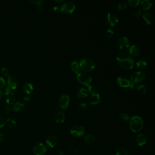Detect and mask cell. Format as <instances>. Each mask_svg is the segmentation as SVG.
<instances>
[{"label": "cell", "instance_id": "obj_1", "mask_svg": "<svg viewBox=\"0 0 155 155\" xmlns=\"http://www.w3.org/2000/svg\"><path fill=\"white\" fill-rule=\"evenodd\" d=\"M116 60L120 67L124 69H131L135 65V60L129 52L119 53L116 57Z\"/></svg>", "mask_w": 155, "mask_h": 155}, {"label": "cell", "instance_id": "obj_2", "mask_svg": "<svg viewBox=\"0 0 155 155\" xmlns=\"http://www.w3.org/2000/svg\"><path fill=\"white\" fill-rule=\"evenodd\" d=\"M143 127V122L142 119L138 116H133L131 117L130 123V127L131 131L135 133L140 131Z\"/></svg>", "mask_w": 155, "mask_h": 155}, {"label": "cell", "instance_id": "obj_3", "mask_svg": "<svg viewBox=\"0 0 155 155\" xmlns=\"http://www.w3.org/2000/svg\"><path fill=\"white\" fill-rule=\"evenodd\" d=\"M79 67L86 72H90L92 71L95 67L93 61L88 57H84L81 60L79 64Z\"/></svg>", "mask_w": 155, "mask_h": 155}, {"label": "cell", "instance_id": "obj_4", "mask_svg": "<svg viewBox=\"0 0 155 155\" xmlns=\"http://www.w3.org/2000/svg\"><path fill=\"white\" fill-rule=\"evenodd\" d=\"M77 79L81 84L88 86L90 85L91 82V78L89 74L86 73L80 72L79 74H77Z\"/></svg>", "mask_w": 155, "mask_h": 155}, {"label": "cell", "instance_id": "obj_5", "mask_svg": "<svg viewBox=\"0 0 155 155\" xmlns=\"http://www.w3.org/2000/svg\"><path fill=\"white\" fill-rule=\"evenodd\" d=\"M76 6L73 2L68 1L65 3L64 4L62 5L60 7L61 12L64 14H71L75 10Z\"/></svg>", "mask_w": 155, "mask_h": 155}, {"label": "cell", "instance_id": "obj_6", "mask_svg": "<svg viewBox=\"0 0 155 155\" xmlns=\"http://www.w3.org/2000/svg\"><path fill=\"white\" fill-rule=\"evenodd\" d=\"M70 133L76 137H80L85 133V129L81 125H74L70 129Z\"/></svg>", "mask_w": 155, "mask_h": 155}, {"label": "cell", "instance_id": "obj_7", "mask_svg": "<svg viewBox=\"0 0 155 155\" xmlns=\"http://www.w3.org/2000/svg\"><path fill=\"white\" fill-rule=\"evenodd\" d=\"M117 45L119 49L125 50L130 47V42L127 37H122L118 39Z\"/></svg>", "mask_w": 155, "mask_h": 155}, {"label": "cell", "instance_id": "obj_8", "mask_svg": "<svg viewBox=\"0 0 155 155\" xmlns=\"http://www.w3.org/2000/svg\"><path fill=\"white\" fill-rule=\"evenodd\" d=\"M70 102V97L66 95H64L61 96L58 101V104L62 110H66L69 106Z\"/></svg>", "mask_w": 155, "mask_h": 155}, {"label": "cell", "instance_id": "obj_9", "mask_svg": "<svg viewBox=\"0 0 155 155\" xmlns=\"http://www.w3.org/2000/svg\"><path fill=\"white\" fill-rule=\"evenodd\" d=\"M145 77H146L145 73L141 71L136 72L132 74V75L131 76V81L135 84L139 83L143 81V80L145 79Z\"/></svg>", "mask_w": 155, "mask_h": 155}, {"label": "cell", "instance_id": "obj_10", "mask_svg": "<svg viewBox=\"0 0 155 155\" xmlns=\"http://www.w3.org/2000/svg\"><path fill=\"white\" fill-rule=\"evenodd\" d=\"M106 22L109 26L111 27H113L116 24H117L118 22V18L112 12H109L107 15Z\"/></svg>", "mask_w": 155, "mask_h": 155}, {"label": "cell", "instance_id": "obj_11", "mask_svg": "<svg viewBox=\"0 0 155 155\" xmlns=\"http://www.w3.org/2000/svg\"><path fill=\"white\" fill-rule=\"evenodd\" d=\"M33 152L36 155H44L47 152V148L43 143H39L34 146Z\"/></svg>", "mask_w": 155, "mask_h": 155}, {"label": "cell", "instance_id": "obj_12", "mask_svg": "<svg viewBox=\"0 0 155 155\" xmlns=\"http://www.w3.org/2000/svg\"><path fill=\"white\" fill-rule=\"evenodd\" d=\"M117 84L121 87L127 88L130 87L131 81L130 80L124 76H119L116 80Z\"/></svg>", "mask_w": 155, "mask_h": 155}, {"label": "cell", "instance_id": "obj_13", "mask_svg": "<svg viewBox=\"0 0 155 155\" xmlns=\"http://www.w3.org/2000/svg\"><path fill=\"white\" fill-rule=\"evenodd\" d=\"M5 102H6L9 105L14 104L15 100H16L14 94L12 92H11V91L5 92Z\"/></svg>", "mask_w": 155, "mask_h": 155}, {"label": "cell", "instance_id": "obj_14", "mask_svg": "<svg viewBox=\"0 0 155 155\" xmlns=\"http://www.w3.org/2000/svg\"><path fill=\"white\" fill-rule=\"evenodd\" d=\"M8 87H9L11 90L16 89L17 86H18V82H17L16 79L14 76H9L7 79Z\"/></svg>", "mask_w": 155, "mask_h": 155}, {"label": "cell", "instance_id": "obj_15", "mask_svg": "<svg viewBox=\"0 0 155 155\" xmlns=\"http://www.w3.org/2000/svg\"><path fill=\"white\" fill-rule=\"evenodd\" d=\"M57 142H58V140H57L56 137L54 136H49L47 137L46 141H45L46 144L50 148L55 147L57 144Z\"/></svg>", "mask_w": 155, "mask_h": 155}, {"label": "cell", "instance_id": "obj_16", "mask_svg": "<svg viewBox=\"0 0 155 155\" xmlns=\"http://www.w3.org/2000/svg\"><path fill=\"white\" fill-rule=\"evenodd\" d=\"M101 101V97L99 94L95 93L91 96L89 99V102L91 105H96L99 104Z\"/></svg>", "mask_w": 155, "mask_h": 155}, {"label": "cell", "instance_id": "obj_17", "mask_svg": "<svg viewBox=\"0 0 155 155\" xmlns=\"http://www.w3.org/2000/svg\"><path fill=\"white\" fill-rule=\"evenodd\" d=\"M129 53L131 56H137L141 53V49L137 45H133L129 48Z\"/></svg>", "mask_w": 155, "mask_h": 155}, {"label": "cell", "instance_id": "obj_18", "mask_svg": "<svg viewBox=\"0 0 155 155\" xmlns=\"http://www.w3.org/2000/svg\"><path fill=\"white\" fill-rule=\"evenodd\" d=\"M136 143L137 146H143L146 143V136L143 134H139L136 137Z\"/></svg>", "mask_w": 155, "mask_h": 155}, {"label": "cell", "instance_id": "obj_19", "mask_svg": "<svg viewBox=\"0 0 155 155\" xmlns=\"http://www.w3.org/2000/svg\"><path fill=\"white\" fill-rule=\"evenodd\" d=\"M141 4L142 10H147L152 7L153 1L150 0H143L141 1Z\"/></svg>", "mask_w": 155, "mask_h": 155}, {"label": "cell", "instance_id": "obj_20", "mask_svg": "<svg viewBox=\"0 0 155 155\" xmlns=\"http://www.w3.org/2000/svg\"><path fill=\"white\" fill-rule=\"evenodd\" d=\"M143 19L144 20V21L146 22V23L148 25H150L153 23V17L152 15L149 13V12H146L145 14H143Z\"/></svg>", "mask_w": 155, "mask_h": 155}, {"label": "cell", "instance_id": "obj_21", "mask_svg": "<svg viewBox=\"0 0 155 155\" xmlns=\"http://www.w3.org/2000/svg\"><path fill=\"white\" fill-rule=\"evenodd\" d=\"M25 106L23 103H21L20 102H16L14 104L12 107V110L15 112H18L22 111L24 108Z\"/></svg>", "mask_w": 155, "mask_h": 155}, {"label": "cell", "instance_id": "obj_22", "mask_svg": "<svg viewBox=\"0 0 155 155\" xmlns=\"http://www.w3.org/2000/svg\"><path fill=\"white\" fill-rule=\"evenodd\" d=\"M65 114L62 112H59L55 114V121L58 123H62L65 120Z\"/></svg>", "mask_w": 155, "mask_h": 155}, {"label": "cell", "instance_id": "obj_23", "mask_svg": "<svg viewBox=\"0 0 155 155\" xmlns=\"http://www.w3.org/2000/svg\"><path fill=\"white\" fill-rule=\"evenodd\" d=\"M23 90L26 93L27 95H30L33 92L34 90L33 85L31 83H27L23 86Z\"/></svg>", "mask_w": 155, "mask_h": 155}, {"label": "cell", "instance_id": "obj_24", "mask_svg": "<svg viewBox=\"0 0 155 155\" xmlns=\"http://www.w3.org/2000/svg\"><path fill=\"white\" fill-rule=\"evenodd\" d=\"M70 66H71L72 72L75 73L77 74L80 73V71H81V70H80V67H79V66L77 61H72L71 62Z\"/></svg>", "mask_w": 155, "mask_h": 155}, {"label": "cell", "instance_id": "obj_25", "mask_svg": "<svg viewBox=\"0 0 155 155\" xmlns=\"http://www.w3.org/2000/svg\"><path fill=\"white\" fill-rule=\"evenodd\" d=\"M84 141L89 145H93L95 142V137L91 135H88L84 137Z\"/></svg>", "mask_w": 155, "mask_h": 155}, {"label": "cell", "instance_id": "obj_26", "mask_svg": "<svg viewBox=\"0 0 155 155\" xmlns=\"http://www.w3.org/2000/svg\"><path fill=\"white\" fill-rule=\"evenodd\" d=\"M88 96V91L84 88H81L78 91V97L79 99L85 98Z\"/></svg>", "mask_w": 155, "mask_h": 155}, {"label": "cell", "instance_id": "obj_27", "mask_svg": "<svg viewBox=\"0 0 155 155\" xmlns=\"http://www.w3.org/2000/svg\"><path fill=\"white\" fill-rule=\"evenodd\" d=\"M136 66L140 69H143L147 67V62L143 60H140L136 62Z\"/></svg>", "mask_w": 155, "mask_h": 155}, {"label": "cell", "instance_id": "obj_28", "mask_svg": "<svg viewBox=\"0 0 155 155\" xmlns=\"http://www.w3.org/2000/svg\"><path fill=\"white\" fill-rule=\"evenodd\" d=\"M137 91L138 92L139 94H145L147 91L146 87L144 85H139L137 86L136 87Z\"/></svg>", "mask_w": 155, "mask_h": 155}, {"label": "cell", "instance_id": "obj_29", "mask_svg": "<svg viewBox=\"0 0 155 155\" xmlns=\"http://www.w3.org/2000/svg\"><path fill=\"white\" fill-rule=\"evenodd\" d=\"M16 124V123L15 120L13 119H8L6 120V122H5V125H7V126L10 127H14V126Z\"/></svg>", "mask_w": 155, "mask_h": 155}, {"label": "cell", "instance_id": "obj_30", "mask_svg": "<svg viewBox=\"0 0 155 155\" xmlns=\"http://www.w3.org/2000/svg\"><path fill=\"white\" fill-rule=\"evenodd\" d=\"M116 155H128V152L124 148H120L116 152Z\"/></svg>", "mask_w": 155, "mask_h": 155}, {"label": "cell", "instance_id": "obj_31", "mask_svg": "<svg viewBox=\"0 0 155 155\" xmlns=\"http://www.w3.org/2000/svg\"><path fill=\"white\" fill-rule=\"evenodd\" d=\"M119 118L120 119H121L123 122H127L128 121V120H129V116L128 115V114L127 113H120V115H119Z\"/></svg>", "mask_w": 155, "mask_h": 155}, {"label": "cell", "instance_id": "obj_32", "mask_svg": "<svg viewBox=\"0 0 155 155\" xmlns=\"http://www.w3.org/2000/svg\"><path fill=\"white\" fill-rule=\"evenodd\" d=\"M139 0H129L128 3L131 7H136L140 3Z\"/></svg>", "mask_w": 155, "mask_h": 155}, {"label": "cell", "instance_id": "obj_33", "mask_svg": "<svg viewBox=\"0 0 155 155\" xmlns=\"http://www.w3.org/2000/svg\"><path fill=\"white\" fill-rule=\"evenodd\" d=\"M141 10L139 9H135L133 12H132V15L135 17V18H138V17L141 15Z\"/></svg>", "mask_w": 155, "mask_h": 155}, {"label": "cell", "instance_id": "obj_34", "mask_svg": "<svg viewBox=\"0 0 155 155\" xmlns=\"http://www.w3.org/2000/svg\"><path fill=\"white\" fill-rule=\"evenodd\" d=\"M88 87H89L88 88L89 92H90L91 94L93 95V94L96 93L97 89L95 87V86H94V85H89Z\"/></svg>", "mask_w": 155, "mask_h": 155}, {"label": "cell", "instance_id": "obj_35", "mask_svg": "<svg viewBox=\"0 0 155 155\" xmlns=\"http://www.w3.org/2000/svg\"><path fill=\"white\" fill-rule=\"evenodd\" d=\"M127 3L125 2H120L118 4V9L119 10H125L126 8H127Z\"/></svg>", "mask_w": 155, "mask_h": 155}, {"label": "cell", "instance_id": "obj_36", "mask_svg": "<svg viewBox=\"0 0 155 155\" xmlns=\"http://www.w3.org/2000/svg\"><path fill=\"white\" fill-rule=\"evenodd\" d=\"M106 35L108 37V38H111L113 36V34H114V30L113 28H108V29L106 30Z\"/></svg>", "mask_w": 155, "mask_h": 155}, {"label": "cell", "instance_id": "obj_37", "mask_svg": "<svg viewBox=\"0 0 155 155\" xmlns=\"http://www.w3.org/2000/svg\"><path fill=\"white\" fill-rule=\"evenodd\" d=\"M1 74H3V75L6 76H9V70L7 68H5V67H3L1 68Z\"/></svg>", "mask_w": 155, "mask_h": 155}, {"label": "cell", "instance_id": "obj_38", "mask_svg": "<svg viewBox=\"0 0 155 155\" xmlns=\"http://www.w3.org/2000/svg\"><path fill=\"white\" fill-rule=\"evenodd\" d=\"M30 3L33 5H41L43 3L42 0H30Z\"/></svg>", "mask_w": 155, "mask_h": 155}, {"label": "cell", "instance_id": "obj_39", "mask_svg": "<svg viewBox=\"0 0 155 155\" xmlns=\"http://www.w3.org/2000/svg\"><path fill=\"white\" fill-rule=\"evenodd\" d=\"M79 108L80 110L83 111V110H85L87 108V104H86V103H84V102L81 103V104L79 105Z\"/></svg>", "mask_w": 155, "mask_h": 155}, {"label": "cell", "instance_id": "obj_40", "mask_svg": "<svg viewBox=\"0 0 155 155\" xmlns=\"http://www.w3.org/2000/svg\"><path fill=\"white\" fill-rule=\"evenodd\" d=\"M5 122H6V120H5L4 118L0 116V128H2L4 127L5 125Z\"/></svg>", "mask_w": 155, "mask_h": 155}, {"label": "cell", "instance_id": "obj_41", "mask_svg": "<svg viewBox=\"0 0 155 155\" xmlns=\"http://www.w3.org/2000/svg\"><path fill=\"white\" fill-rule=\"evenodd\" d=\"M5 84L6 83H5V79L2 77H0V88L4 87L5 85Z\"/></svg>", "mask_w": 155, "mask_h": 155}, {"label": "cell", "instance_id": "obj_42", "mask_svg": "<svg viewBox=\"0 0 155 155\" xmlns=\"http://www.w3.org/2000/svg\"><path fill=\"white\" fill-rule=\"evenodd\" d=\"M12 109V108H11L9 106H5V107H4V111L6 113H9Z\"/></svg>", "mask_w": 155, "mask_h": 155}, {"label": "cell", "instance_id": "obj_43", "mask_svg": "<svg viewBox=\"0 0 155 155\" xmlns=\"http://www.w3.org/2000/svg\"><path fill=\"white\" fill-rule=\"evenodd\" d=\"M38 10H39V12L40 13H42V12H44V8L41 6V5H39Z\"/></svg>", "mask_w": 155, "mask_h": 155}, {"label": "cell", "instance_id": "obj_44", "mask_svg": "<svg viewBox=\"0 0 155 155\" xmlns=\"http://www.w3.org/2000/svg\"><path fill=\"white\" fill-rule=\"evenodd\" d=\"M24 101H26V102H29L30 101V97H29V96H24Z\"/></svg>", "mask_w": 155, "mask_h": 155}, {"label": "cell", "instance_id": "obj_45", "mask_svg": "<svg viewBox=\"0 0 155 155\" xmlns=\"http://www.w3.org/2000/svg\"><path fill=\"white\" fill-rule=\"evenodd\" d=\"M4 140V135L3 133H0V142H3Z\"/></svg>", "mask_w": 155, "mask_h": 155}, {"label": "cell", "instance_id": "obj_46", "mask_svg": "<svg viewBox=\"0 0 155 155\" xmlns=\"http://www.w3.org/2000/svg\"><path fill=\"white\" fill-rule=\"evenodd\" d=\"M58 155H64V151H62L61 150H60L58 152Z\"/></svg>", "mask_w": 155, "mask_h": 155}, {"label": "cell", "instance_id": "obj_47", "mask_svg": "<svg viewBox=\"0 0 155 155\" xmlns=\"http://www.w3.org/2000/svg\"><path fill=\"white\" fill-rule=\"evenodd\" d=\"M135 83H133V82H131V81L130 85V87L131 89H133V88L135 87Z\"/></svg>", "mask_w": 155, "mask_h": 155}, {"label": "cell", "instance_id": "obj_48", "mask_svg": "<svg viewBox=\"0 0 155 155\" xmlns=\"http://www.w3.org/2000/svg\"><path fill=\"white\" fill-rule=\"evenodd\" d=\"M3 90L0 89V99H1L3 97Z\"/></svg>", "mask_w": 155, "mask_h": 155}, {"label": "cell", "instance_id": "obj_49", "mask_svg": "<svg viewBox=\"0 0 155 155\" xmlns=\"http://www.w3.org/2000/svg\"><path fill=\"white\" fill-rule=\"evenodd\" d=\"M53 9H54L55 11H56H56H58L59 10V7H55Z\"/></svg>", "mask_w": 155, "mask_h": 155}, {"label": "cell", "instance_id": "obj_50", "mask_svg": "<svg viewBox=\"0 0 155 155\" xmlns=\"http://www.w3.org/2000/svg\"><path fill=\"white\" fill-rule=\"evenodd\" d=\"M55 2H56V3H61V2H62V0H60V1H55Z\"/></svg>", "mask_w": 155, "mask_h": 155}]
</instances>
